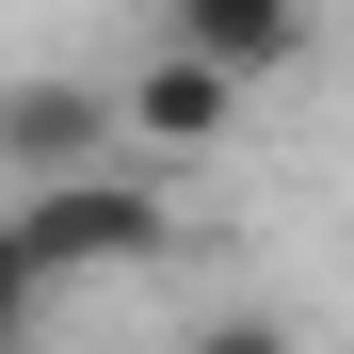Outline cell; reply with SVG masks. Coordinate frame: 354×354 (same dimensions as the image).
<instances>
[{
	"mask_svg": "<svg viewBox=\"0 0 354 354\" xmlns=\"http://www.w3.org/2000/svg\"><path fill=\"white\" fill-rule=\"evenodd\" d=\"M17 242L48 258V290L161 274V258H177V194H161L145 161H81V177H32V194H17Z\"/></svg>",
	"mask_w": 354,
	"mask_h": 354,
	"instance_id": "1",
	"label": "cell"
},
{
	"mask_svg": "<svg viewBox=\"0 0 354 354\" xmlns=\"http://www.w3.org/2000/svg\"><path fill=\"white\" fill-rule=\"evenodd\" d=\"M113 145H129V113H113L97 81H65V65L0 81V177H81V161H113Z\"/></svg>",
	"mask_w": 354,
	"mask_h": 354,
	"instance_id": "2",
	"label": "cell"
},
{
	"mask_svg": "<svg viewBox=\"0 0 354 354\" xmlns=\"http://www.w3.org/2000/svg\"><path fill=\"white\" fill-rule=\"evenodd\" d=\"M161 48H194V65H225V81H290L322 48V0H161Z\"/></svg>",
	"mask_w": 354,
	"mask_h": 354,
	"instance_id": "3",
	"label": "cell"
},
{
	"mask_svg": "<svg viewBox=\"0 0 354 354\" xmlns=\"http://www.w3.org/2000/svg\"><path fill=\"white\" fill-rule=\"evenodd\" d=\"M113 113H129V145L194 161V145H225V129H242V81H225V65H194V48H145V65L113 81Z\"/></svg>",
	"mask_w": 354,
	"mask_h": 354,
	"instance_id": "4",
	"label": "cell"
},
{
	"mask_svg": "<svg viewBox=\"0 0 354 354\" xmlns=\"http://www.w3.org/2000/svg\"><path fill=\"white\" fill-rule=\"evenodd\" d=\"M177 354H306V338H290V306H194Z\"/></svg>",
	"mask_w": 354,
	"mask_h": 354,
	"instance_id": "5",
	"label": "cell"
},
{
	"mask_svg": "<svg viewBox=\"0 0 354 354\" xmlns=\"http://www.w3.org/2000/svg\"><path fill=\"white\" fill-rule=\"evenodd\" d=\"M32 322H48V258L17 242V209H0V338H32Z\"/></svg>",
	"mask_w": 354,
	"mask_h": 354,
	"instance_id": "6",
	"label": "cell"
},
{
	"mask_svg": "<svg viewBox=\"0 0 354 354\" xmlns=\"http://www.w3.org/2000/svg\"><path fill=\"white\" fill-rule=\"evenodd\" d=\"M0 354H32V338H0Z\"/></svg>",
	"mask_w": 354,
	"mask_h": 354,
	"instance_id": "7",
	"label": "cell"
}]
</instances>
